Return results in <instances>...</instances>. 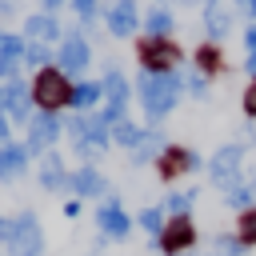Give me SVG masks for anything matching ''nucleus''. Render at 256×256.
<instances>
[{
	"label": "nucleus",
	"mask_w": 256,
	"mask_h": 256,
	"mask_svg": "<svg viewBox=\"0 0 256 256\" xmlns=\"http://www.w3.org/2000/svg\"><path fill=\"white\" fill-rule=\"evenodd\" d=\"M68 164H64V156L52 148L48 156H40L36 160V180H40V188L44 192H68Z\"/></svg>",
	"instance_id": "412c9836"
},
{
	"label": "nucleus",
	"mask_w": 256,
	"mask_h": 256,
	"mask_svg": "<svg viewBox=\"0 0 256 256\" xmlns=\"http://www.w3.org/2000/svg\"><path fill=\"white\" fill-rule=\"evenodd\" d=\"M192 68H200V72H208V76L224 72V68H228V64H224V48L212 44V40H200L196 52H192Z\"/></svg>",
	"instance_id": "b1692460"
},
{
	"label": "nucleus",
	"mask_w": 256,
	"mask_h": 256,
	"mask_svg": "<svg viewBox=\"0 0 256 256\" xmlns=\"http://www.w3.org/2000/svg\"><path fill=\"white\" fill-rule=\"evenodd\" d=\"M64 136L80 164H100L112 148V128L100 112H72V120H64Z\"/></svg>",
	"instance_id": "f03ea898"
},
{
	"label": "nucleus",
	"mask_w": 256,
	"mask_h": 256,
	"mask_svg": "<svg viewBox=\"0 0 256 256\" xmlns=\"http://www.w3.org/2000/svg\"><path fill=\"white\" fill-rule=\"evenodd\" d=\"M0 112L12 120V128H28V124H32V116H36L32 80H24V76L8 80V84H4V104H0Z\"/></svg>",
	"instance_id": "9b49d317"
},
{
	"label": "nucleus",
	"mask_w": 256,
	"mask_h": 256,
	"mask_svg": "<svg viewBox=\"0 0 256 256\" xmlns=\"http://www.w3.org/2000/svg\"><path fill=\"white\" fill-rule=\"evenodd\" d=\"M100 24L112 40H132L140 32V4L136 0H108L100 12Z\"/></svg>",
	"instance_id": "f8f14e48"
},
{
	"label": "nucleus",
	"mask_w": 256,
	"mask_h": 256,
	"mask_svg": "<svg viewBox=\"0 0 256 256\" xmlns=\"http://www.w3.org/2000/svg\"><path fill=\"white\" fill-rule=\"evenodd\" d=\"M232 232L240 236V244H244V248H256V208L240 212V220H236V228H232Z\"/></svg>",
	"instance_id": "473e14b6"
},
{
	"label": "nucleus",
	"mask_w": 256,
	"mask_h": 256,
	"mask_svg": "<svg viewBox=\"0 0 256 256\" xmlns=\"http://www.w3.org/2000/svg\"><path fill=\"white\" fill-rule=\"evenodd\" d=\"M140 28H144V36H172L176 32V16H172V8L168 4H148L144 12H140Z\"/></svg>",
	"instance_id": "5701e85b"
},
{
	"label": "nucleus",
	"mask_w": 256,
	"mask_h": 256,
	"mask_svg": "<svg viewBox=\"0 0 256 256\" xmlns=\"http://www.w3.org/2000/svg\"><path fill=\"white\" fill-rule=\"evenodd\" d=\"M68 192H72L76 200H104V196L112 192V184H108V176L100 172V164H76L72 176H68Z\"/></svg>",
	"instance_id": "2eb2a0df"
},
{
	"label": "nucleus",
	"mask_w": 256,
	"mask_h": 256,
	"mask_svg": "<svg viewBox=\"0 0 256 256\" xmlns=\"http://www.w3.org/2000/svg\"><path fill=\"white\" fill-rule=\"evenodd\" d=\"M240 108H244V120L256 124V80L244 84V92H240Z\"/></svg>",
	"instance_id": "72a5a7b5"
},
{
	"label": "nucleus",
	"mask_w": 256,
	"mask_h": 256,
	"mask_svg": "<svg viewBox=\"0 0 256 256\" xmlns=\"http://www.w3.org/2000/svg\"><path fill=\"white\" fill-rule=\"evenodd\" d=\"M68 8L76 12V24H80V28L96 32V24H100V12H104V0H68Z\"/></svg>",
	"instance_id": "7c9ffc66"
},
{
	"label": "nucleus",
	"mask_w": 256,
	"mask_h": 256,
	"mask_svg": "<svg viewBox=\"0 0 256 256\" xmlns=\"http://www.w3.org/2000/svg\"><path fill=\"white\" fill-rule=\"evenodd\" d=\"M64 140V116L60 112H48V108H36V116H32V124H28V136H24V148H28V156H48L56 144Z\"/></svg>",
	"instance_id": "6e6552de"
},
{
	"label": "nucleus",
	"mask_w": 256,
	"mask_h": 256,
	"mask_svg": "<svg viewBox=\"0 0 256 256\" xmlns=\"http://www.w3.org/2000/svg\"><path fill=\"white\" fill-rule=\"evenodd\" d=\"M224 204H228L232 212H248V208H256V188H252V180H248V176L232 180V184L224 188Z\"/></svg>",
	"instance_id": "393cba45"
},
{
	"label": "nucleus",
	"mask_w": 256,
	"mask_h": 256,
	"mask_svg": "<svg viewBox=\"0 0 256 256\" xmlns=\"http://www.w3.org/2000/svg\"><path fill=\"white\" fill-rule=\"evenodd\" d=\"M244 156H248V144H244V140H228V144H220V148L208 156V164H204L208 180H212L216 188H228L232 180L244 176Z\"/></svg>",
	"instance_id": "1a4fd4ad"
},
{
	"label": "nucleus",
	"mask_w": 256,
	"mask_h": 256,
	"mask_svg": "<svg viewBox=\"0 0 256 256\" xmlns=\"http://www.w3.org/2000/svg\"><path fill=\"white\" fill-rule=\"evenodd\" d=\"M4 232H8V216H0V244H4Z\"/></svg>",
	"instance_id": "79ce46f5"
},
{
	"label": "nucleus",
	"mask_w": 256,
	"mask_h": 256,
	"mask_svg": "<svg viewBox=\"0 0 256 256\" xmlns=\"http://www.w3.org/2000/svg\"><path fill=\"white\" fill-rule=\"evenodd\" d=\"M8 140H12V120H8L4 112H0V148H4Z\"/></svg>",
	"instance_id": "58836bf2"
},
{
	"label": "nucleus",
	"mask_w": 256,
	"mask_h": 256,
	"mask_svg": "<svg viewBox=\"0 0 256 256\" xmlns=\"http://www.w3.org/2000/svg\"><path fill=\"white\" fill-rule=\"evenodd\" d=\"M240 48H244V56L256 52V24H244V32H240Z\"/></svg>",
	"instance_id": "c9c22d12"
},
{
	"label": "nucleus",
	"mask_w": 256,
	"mask_h": 256,
	"mask_svg": "<svg viewBox=\"0 0 256 256\" xmlns=\"http://www.w3.org/2000/svg\"><path fill=\"white\" fill-rule=\"evenodd\" d=\"M184 96H192L196 104H204L212 96V76L200 72V68H192V64H184Z\"/></svg>",
	"instance_id": "bb28decb"
},
{
	"label": "nucleus",
	"mask_w": 256,
	"mask_h": 256,
	"mask_svg": "<svg viewBox=\"0 0 256 256\" xmlns=\"http://www.w3.org/2000/svg\"><path fill=\"white\" fill-rule=\"evenodd\" d=\"M204 156L196 152V148H188V144H168L164 148V156L156 160V172H160V180L164 184H172L176 176H192V172H204Z\"/></svg>",
	"instance_id": "ddd939ff"
},
{
	"label": "nucleus",
	"mask_w": 256,
	"mask_h": 256,
	"mask_svg": "<svg viewBox=\"0 0 256 256\" xmlns=\"http://www.w3.org/2000/svg\"><path fill=\"white\" fill-rule=\"evenodd\" d=\"M208 256H216V252H208Z\"/></svg>",
	"instance_id": "de8ad7c7"
},
{
	"label": "nucleus",
	"mask_w": 256,
	"mask_h": 256,
	"mask_svg": "<svg viewBox=\"0 0 256 256\" xmlns=\"http://www.w3.org/2000/svg\"><path fill=\"white\" fill-rule=\"evenodd\" d=\"M232 12H236L244 24H256V0H232Z\"/></svg>",
	"instance_id": "f704fd0d"
},
{
	"label": "nucleus",
	"mask_w": 256,
	"mask_h": 256,
	"mask_svg": "<svg viewBox=\"0 0 256 256\" xmlns=\"http://www.w3.org/2000/svg\"><path fill=\"white\" fill-rule=\"evenodd\" d=\"M136 60L140 72H180L184 68V48L172 36H140L136 40Z\"/></svg>",
	"instance_id": "423d86ee"
},
{
	"label": "nucleus",
	"mask_w": 256,
	"mask_h": 256,
	"mask_svg": "<svg viewBox=\"0 0 256 256\" xmlns=\"http://www.w3.org/2000/svg\"><path fill=\"white\" fill-rule=\"evenodd\" d=\"M180 8H204V0H176Z\"/></svg>",
	"instance_id": "a19ab883"
},
{
	"label": "nucleus",
	"mask_w": 256,
	"mask_h": 256,
	"mask_svg": "<svg viewBox=\"0 0 256 256\" xmlns=\"http://www.w3.org/2000/svg\"><path fill=\"white\" fill-rule=\"evenodd\" d=\"M64 32H68V28L60 24V16L40 12V8L20 20V36H24V40H36V44H52V48H56V44L64 40Z\"/></svg>",
	"instance_id": "f3484780"
},
{
	"label": "nucleus",
	"mask_w": 256,
	"mask_h": 256,
	"mask_svg": "<svg viewBox=\"0 0 256 256\" xmlns=\"http://www.w3.org/2000/svg\"><path fill=\"white\" fill-rule=\"evenodd\" d=\"M140 136H144V124H136L132 116H128V120H120V124H112V144H116V148H124V152H132V148L140 144Z\"/></svg>",
	"instance_id": "c756f323"
},
{
	"label": "nucleus",
	"mask_w": 256,
	"mask_h": 256,
	"mask_svg": "<svg viewBox=\"0 0 256 256\" xmlns=\"http://www.w3.org/2000/svg\"><path fill=\"white\" fill-rule=\"evenodd\" d=\"M164 224H168V212H164L160 204H144V208L136 212V228H144V236H148V244H156V240H160V232H164Z\"/></svg>",
	"instance_id": "a878e982"
},
{
	"label": "nucleus",
	"mask_w": 256,
	"mask_h": 256,
	"mask_svg": "<svg viewBox=\"0 0 256 256\" xmlns=\"http://www.w3.org/2000/svg\"><path fill=\"white\" fill-rule=\"evenodd\" d=\"M80 208H84V200H76V196H72V200H64V216H68V220H76V216H80Z\"/></svg>",
	"instance_id": "4c0bfd02"
},
{
	"label": "nucleus",
	"mask_w": 256,
	"mask_h": 256,
	"mask_svg": "<svg viewBox=\"0 0 256 256\" xmlns=\"http://www.w3.org/2000/svg\"><path fill=\"white\" fill-rule=\"evenodd\" d=\"M100 104H104V88H100V80L84 76V80H76V84H72L68 112H100Z\"/></svg>",
	"instance_id": "4be33fe9"
},
{
	"label": "nucleus",
	"mask_w": 256,
	"mask_h": 256,
	"mask_svg": "<svg viewBox=\"0 0 256 256\" xmlns=\"http://www.w3.org/2000/svg\"><path fill=\"white\" fill-rule=\"evenodd\" d=\"M248 180H252V188H256V168H252V172H248Z\"/></svg>",
	"instance_id": "c03bdc74"
},
{
	"label": "nucleus",
	"mask_w": 256,
	"mask_h": 256,
	"mask_svg": "<svg viewBox=\"0 0 256 256\" xmlns=\"http://www.w3.org/2000/svg\"><path fill=\"white\" fill-rule=\"evenodd\" d=\"M28 168H32V156H28L24 140H8V144L0 148V184H16V180H24Z\"/></svg>",
	"instance_id": "6ab92c4d"
},
{
	"label": "nucleus",
	"mask_w": 256,
	"mask_h": 256,
	"mask_svg": "<svg viewBox=\"0 0 256 256\" xmlns=\"http://www.w3.org/2000/svg\"><path fill=\"white\" fill-rule=\"evenodd\" d=\"M152 4H168V0H152Z\"/></svg>",
	"instance_id": "49530a36"
},
{
	"label": "nucleus",
	"mask_w": 256,
	"mask_h": 256,
	"mask_svg": "<svg viewBox=\"0 0 256 256\" xmlns=\"http://www.w3.org/2000/svg\"><path fill=\"white\" fill-rule=\"evenodd\" d=\"M100 88H104V104H100L104 124L112 128V124L128 120V108H132V80H128V72H124L116 60H108V64H104Z\"/></svg>",
	"instance_id": "20e7f679"
},
{
	"label": "nucleus",
	"mask_w": 256,
	"mask_h": 256,
	"mask_svg": "<svg viewBox=\"0 0 256 256\" xmlns=\"http://www.w3.org/2000/svg\"><path fill=\"white\" fill-rule=\"evenodd\" d=\"M72 84H76V80H68L56 64L32 72V100H36V108L64 112V108H68V96H72Z\"/></svg>",
	"instance_id": "0eeeda50"
},
{
	"label": "nucleus",
	"mask_w": 256,
	"mask_h": 256,
	"mask_svg": "<svg viewBox=\"0 0 256 256\" xmlns=\"http://www.w3.org/2000/svg\"><path fill=\"white\" fill-rule=\"evenodd\" d=\"M96 228H100V236H104L108 244H124V240L132 236L136 220L124 212V200H120V192H108V196L96 204Z\"/></svg>",
	"instance_id": "9d476101"
},
{
	"label": "nucleus",
	"mask_w": 256,
	"mask_h": 256,
	"mask_svg": "<svg viewBox=\"0 0 256 256\" xmlns=\"http://www.w3.org/2000/svg\"><path fill=\"white\" fill-rule=\"evenodd\" d=\"M4 248H8V256H44V228L32 208H20L16 216H8Z\"/></svg>",
	"instance_id": "39448f33"
},
{
	"label": "nucleus",
	"mask_w": 256,
	"mask_h": 256,
	"mask_svg": "<svg viewBox=\"0 0 256 256\" xmlns=\"http://www.w3.org/2000/svg\"><path fill=\"white\" fill-rule=\"evenodd\" d=\"M200 24H204V40L212 44H224L236 28V12H232V0H204L200 8Z\"/></svg>",
	"instance_id": "4468645a"
},
{
	"label": "nucleus",
	"mask_w": 256,
	"mask_h": 256,
	"mask_svg": "<svg viewBox=\"0 0 256 256\" xmlns=\"http://www.w3.org/2000/svg\"><path fill=\"white\" fill-rule=\"evenodd\" d=\"M176 256H196V248H188V252H176Z\"/></svg>",
	"instance_id": "37998d69"
},
{
	"label": "nucleus",
	"mask_w": 256,
	"mask_h": 256,
	"mask_svg": "<svg viewBox=\"0 0 256 256\" xmlns=\"http://www.w3.org/2000/svg\"><path fill=\"white\" fill-rule=\"evenodd\" d=\"M20 68H24V36L0 28V84L16 80Z\"/></svg>",
	"instance_id": "aec40b11"
},
{
	"label": "nucleus",
	"mask_w": 256,
	"mask_h": 256,
	"mask_svg": "<svg viewBox=\"0 0 256 256\" xmlns=\"http://www.w3.org/2000/svg\"><path fill=\"white\" fill-rule=\"evenodd\" d=\"M208 252H216V256H244V244H240L236 232H216Z\"/></svg>",
	"instance_id": "2f4dec72"
},
{
	"label": "nucleus",
	"mask_w": 256,
	"mask_h": 256,
	"mask_svg": "<svg viewBox=\"0 0 256 256\" xmlns=\"http://www.w3.org/2000/svg\"><path fill=\"white\" fill-rule=\"evenodd\" d=\"M132 100L140 104L144 120L160 128V124L176 112V104L184 100V68H180V72H136V80H132Z\"/></svg>",
	"instance_id": "f257e3e1"
},
{
	"label": "nucleus",
	"mask_w": 256,
	"mask_h": 256,
	"mask_svg": "<svg viewBox=\"0 0 256 256\" xmlns=\"http://www.w3.org/2000/svg\"><path fill=\"white\" fill-rule=\"evenodd\" d=\"M0 104H4V84H0Z\"/></svg>",
	"instance_id": "a18cd8bd"
},
{
	"label": "nucleus",
	"mask_w": 256,
	"mask_h": 256,
	"mask_svg": "<svg viewBox=\"0 0 256 256\" xmlns=\"http://www.w3.org/2000/svg\"><path fill=\"white\" fill-rule=\"evenodd\" d=\"M100 40V32H88V28H80V24H72L68 32H64V40L56 44V68L68 76V80H84L88 76V68H92V44Z\"/></svg>",
	"instance_id": "7ed1b4c3"
},
{
	"label": "nucleus",
	"mask_w": 256,
	"mask_h": 256,
	"mask_svg": "<svg viewBox=\"0 0 256 256\" xmlns=\"http://www.w3.org/2000/svg\"><path fill=\"white\" fill-rule=\"evenodd\" d=\"M196 192L200 188H172L168 196H164V212L168 216H192V208H196Z\"/></svg>",
	"instance_id": "cd10ccee"
},
{
	"label": "nucleus",
	"mask_w": 256,
	"mask_h": 256,
	"mask_svg": "<svg viewBox=\"0 0 256 256\" xmlns=\"http://www.w3.org/2000/svg\"><path fill=\"white\" fill-rule=\"evenodd\" d=\"M240 68H244V72H248V76H252V80H256V52H248V56H244V64H240Z\"/></svg>",
	"instance_id": "ea45409f"
},
{
	"label": "nucleus",
	"mask_w": 256,
	"mask_h": 256,
	"mask_svg": "<svg viewBox=\"0 0 256 256\" xmlns=\"http://www.w3.org/2000/svg\"><path fill=\"white\" fill-rule=\"evenodd\" d=\"M152 248L164 252V256L196 248V224H192V216H168V224H164V232H160V240Z\"/></svg>",
	"instance_id": "dca6fc26"
},
{
	"label": "nucleus",
	"mask_w": 256,
	"mask_h": 256,
	"mask_svg": "<svg viewBox=\"0 0 256 256\" xmlns=\"http://www.w3.org/2000/svg\"><path fill=\"white\" fill-rule=\"evenodd\" d=\"M172 140L164 136V128H156V124H144V136H140V144L128 152V164L132 168H148V164H156L160 156H164V148H168Z\"/></svg>",
	"instance_id": "a211bd4d"
},
{
	"label": "nucleus",
	"mask_w": 256,
	"mask_h": 256,
	"mask_svg": "<svg viewBox=\"0 0 256 256\" xmlns=\"http://www.w3.org/2000/svg\"><path fill=\"white\" fill-rule=\"evenodd\" d=\"M56 64V48L52 44H36V40H24V68L40 72V68H52Z\"/></svg>",
	"instance_id": "c85d7f7f"
},
{
	"label": "nucleus",
	"mask_w": 256,
	"mask_h": 256,
	"mask_svg": "<svg viewBox=\"0 0 256 256\" xmlns=\"http://www.w3.org/2000/svg\"><path fill=\"white\" fill-rule=\"evenodd\" d=\"M40 4V12H52V16H60V8H68V0H36Z\"/></svg>",
	"instance_id": "e433bc0d"
}]
</instances>
